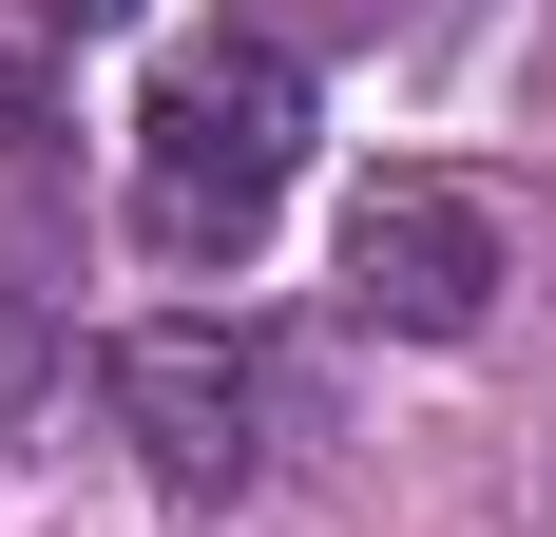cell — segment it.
Instances as JSON below:
<instances>
[{"mask_svg": "<svg viewBox=\"0 0 556 537\" xmlns=\"http://www.w3.org/2000/svg\"><path fill=\"white\" fill-rule=\"evenodd\" d=\"M345 308L403 326V346H460V326L500 308V212H480L460 173H384V192L345 212Z\"/></svg>", "mask_w": 556, "mask_h": 537, "instance_id": "3", "label": "cell"}, {"mask_svg": "<svg viewBox=\"0 0 556 537\" xmlns=\"http://www.w3.org/2000/svg\"><path fill=\"white\" fill-rule=\"evenodd\" d=\"M39 20H115V0H39Z\"/></svg>", "mask_w": 556, "mask_h": 537, "instance_id": "6", "label": "cell"}, {"mask_svg": "<svg viewBox=\"0 0 556 537\" xmlns=\"http://www.w3.org/2000/svg\"><path fill=\"white\" fill-rule=\"evenodd\" d=\"M115 423L154 441V480H192V499H230V480H269V441H288V365L250 346V326H212V308H173V326H115Z\"/></svg>", "mask_w": 556, "mask_h": 537, "instance_id": "2", "label": "cell"}, {"mask_svg": "<svg viewBox=\"0 0 556 537\" xmlns=\"http://www.w3.org/2000/svg\"><path fill=\"white\" fill-rule=\"evenodd\" d=\"M20 365H39V326H20V308H0V403H20Z\"/></svg>", "mask_w": 556, "mask_h": 537, "instance_id": "4", "label": "cell"}, {"mask_svg": "<svg viewBox=\"0 0 556 537\" xmlns=\"http://www.w3.org/2000/svg\"><path fill=\"white\" fill-rule=\"evenodd\" d=\"M345 20H403V39H422V20H460V0H345Z\"/></svg>", "mask_w": 556, "mask_h": 537, "instance_id": "5", "label": "cell"}, {"mask_svg": "<svg viewBox=\"0 0 556 537\" xmlns=\"http://www.w3.org/2000/svg\"><path fill=\"white\" fill-rule=\"evenodd\" d=\"M288 173H307V58H288L269 20L173 39L154 97H135V250L154 268H230L288 212Z\"/></svg>", "mask_w": 556, "mask_h": 537, "instance_id": "1", "label": "cell"}]
</instances>
